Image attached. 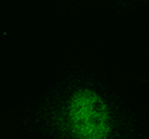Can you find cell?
Wrapping results in <instances>:
<instances>
[{
	"instance_id": "6da1fadb",
	"label": "cell",
	"mask_w": 149,
	"mask_h": 139,
	"mask_svg": "<svg viewBox=\"0 0 149 139\" xmlns=\"http://www.w3.org/2000/svg\"><path fill=\"white\" fill-rule=\"evenodd\" d=\"M66 126L73 139H109L108 106L90 88L74 91L66 106Z\"/></svg>"
}]
</instances>
